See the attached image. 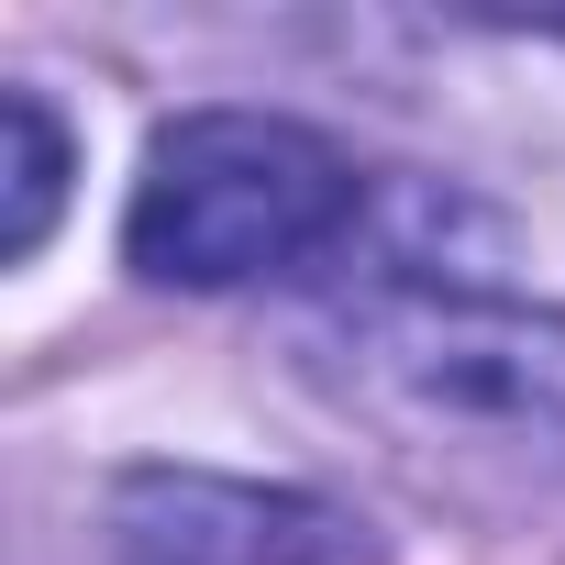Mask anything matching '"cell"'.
<instances>
[{
    "label": "cell",
    "mask_w": 565,
    "mask_h": 565,
    "mask_svg": "<svg viewBox=\"0 0 565 565\" xmlns=\"http://www.w3.org/2000/svg\"><path fill=\"white\" fill-rule=\"evenodd\" d=\"M0 122H12V222H0V255H45L56 211H67V122L45 111V89H0Z\"/></svg>",
    "instance_id": "277c9868"
},
{
    "label": "cell",
    "mask_w": 565,
    "mask_h": 565,
    "mask_svg": "<svg viewBox=\"0 0 565 565\" xmlns=\"http://www.w3.org/2000/svg\"><path fill=\"white\" fill-rule=\"evenodd\" d=\"M366 211H377V178L333 134L289 111H178L145 145L122 255L156 289H255V277L355 255Z\"/></svg>",
    "instance_id": "6da1fadb"
},
{
    "label": "cell",
    "mask_w": 565,
    "mask_h": 565,
    "mask_svg": "<svg viewBox=\"0 0 565 565\" xmlns=\"http://www.w3.org/2000/svg\"><path fill=\"white\" fill-rule=\"evenodd\" d=\"M311 366L433 455L565 466V322L499 289H355L311 333Z\"/></svg>",
    "instance_id": "7a4b0ae2"
},
{
    "label": "cell",
    "mask_w": 565,
    "mask_h": 565,
    "mask_svg": "<svg viewBox=\"0 0 565 565\" xmlns=\"http://www.w3.org/2000/svg\"><path fill=\"white\" fill-rule=\"evenodd\" d=\"M111 565H377L366 521L311 488H255L211 466H134L100 499Z\"/></svg>",
    "instance_id": "3957f363"
}]
</instances>
